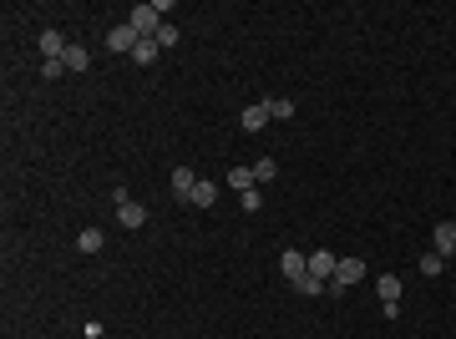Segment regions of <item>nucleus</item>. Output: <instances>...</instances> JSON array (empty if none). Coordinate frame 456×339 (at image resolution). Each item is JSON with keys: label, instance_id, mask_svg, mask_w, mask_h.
Masks as SVG:
<instances>
[{"label": "nucleus", "instance_id": "nucleus-1", "mask_svg": "<svg viewBox=\"0 0 456 339\" xmlns=\"http://www.w3.org/2000/svg\"><path fill=\"white\" fill-rule=\"evenodd\" d=\"M127 26H132V31H137L142 41H152V36H157V31H162L167 21H162V11H157V6H152V0H147V6H132V16H127Z\"/></svg>", "mask_w": 456, "mask_h": 339}, {"label": "nucleus", "instance_id": "nucleus-2", "mask_svg": "<svg viewBox=\"0 0 456 339\" xmlns=\"http://www.w3.org/2000/svg\"><path fill=\"white\" fill-rule=\"evenodd\" d=\"M365 278V258H339L334 263V278H329V294H345Z\"/></svg>", "mask_w": 456, "mask_h": 339}, {"label": "nucleus", "instance_id": "nucleus-3", "mask_svg": "<svg viewBox=\"0 0 456 339\" xmlns=\"http://www.w3.org/2000/svg\"><path fill=\"white\" fill-rule=\"evenodd\" d=\"M137 41H142V36H137V31H132L127 21L106 31V51H117V56H132V51H137Z\"/></svg>", "mask_w": 456, "mask_h": 339}, {"label": "nucleus", "instance_id": "nucleus-4", "mask_svg": "<svg viewBox=\"0 0 456 339\" xmlns=\"http://www.w3.org/2000/svg\"><path fill=\"white\" fill-rule=\"evenodd\" d=\"M279 268H284V278H289V284H299V278L309 273V253H299V248H284V253H279Z\"/></svg>", "mask_w": 456, "mask_h": 339}, {"label": "nucleus", "instance_id": "nucleus-5", "mask_svg": "<svg viewBox=\"0 0 456 339\" xmlns=\"http://www.w3.org/2000/svg\"><path fill=\"white\" fill-rule=\"evenodd\" d=\"M431 248H436L441 258H451V253H456V223H451V218H441L436 228H431Z\"/></svg>", "mask_w": 456, "mask_h": 339}, {"label": "nucleus", "instance_id": "nucleus-6", "mask_svg": "<svg viewBox=\"0 0 456 339\" xmlns=\"http://www.w3.org/2000/svg\"><path fill=\"white\" fill-rule=\"evenodd\" d=\"M117 223H122L127 233H137L142 223H147V208H142V203H117Z\"/></svg>", "mask_w": 456, "mask_h": 339}, {"label": "nucleus", "instance_id": "nucleus-7", "mask_svg": "<svg viewBox=\"0 0 456 339\" xmlns=\"http://www.w3.org/2000/svg\"><path fill=\"white\" fill-rule=\"evenodd\" d=\"M239 122H244V132H264L274 117H269V106H264V101H254V106H244V117H239Z\"/></svg>", "mask_w": 456, "mask_h": 339}, {"label": "nucleus", "instance_id": "nucleus-8", "mask_svg": "<svg viewBox=\"0 0 456 339\" xmlns=\"http://www.w3.org/2000/svg\"><path fill=\"white\" fill-rule=\"evenodd\" d=\"M193 188H198V173H193V167H173V198H193Z\"/></svg>", "mask_w": 456, "mask_h": 339}, {"label": "nucleus", "instance_id": "nucleus-9", "mask_svg": "<svg viewBox=\"0 0 456 339\" xmlns=\"http://www.w3.org/2000/svg\"><path fill=\"white\" fill-rule=\"evenodd\" d=\"M334 263H339V258H334L329 248H314V253H309V273H314V278H334Z\"/></svg>", "mask_w": 456, "mask_h": 339}, {"label": "nucleus", "instance_id": "nucleus-10", "mask_svg": "<svg viewBox=\"0 0 456 339\" xmlns=\"http://www.w3.org/2000/svg\"><path fill=\"white\" fill-rule=\"evenodd\" d=\"M66 46H71V41H66L61 31H46V36H41V51H46V61H61V56H66Z\"/></svg>", "mask_w": 456, "mask_h": 339}, {"label": "nucleus", "instance_id": "nucleus-11", "mask_svg": "<svg viewBox=\"0 0 456 339\" xmlns=\"http://www.w3.org/2000/svg\"><path fill=\"white\" fill-rule=\"evenodd\" d=\"M76 248H81V253H101V248H106V233H101V228H81V233H76Z\"/></svg>", "mask_w": 456, "mask_h": 339}, {"label": "nucleus", "instance_id": "nucleus-12", "mask_svg": "<svg viewBox=\"0 0 456 339\" xmlns=\"http://www.w3.org/2000/svg\"><path fill=\"white\" fill-rule=\"evenodd\" d=\"M61 61H66V71H86V66H91V51L71 41V46H66V56H61Z\"/></svg>", "mask_w": 456, "mask_h": 339}, {"label": "nucleus", "instance_id": "nucleus-13", "mask_svg": "<svg viewBox=\"0 0 456 339\" xmlns=\"http://www.w3.org/2000/svg\"><path fill=\"white\" fill-rule=\"evenodd\" d=\"M375 294H380L385 304H395V299H401V278H395V273H380V278H375Z\"/></svg>", "mask_w": 456, "mask_h": 339}, {"label": "nucleus", "instance_id": "nucleus-14", "mask_svg": "<svg viewBox=\"0 0 456 339\" xmlns=\"http://www.w3.org/2000/svg\"><path fill=\"white\" fill-rule=\"evenodd\" d=\"M188 203H193V208H213V203H218V188H213L208 178H198V188H193V198H188Z\"/></svg>", "mask_w": 456, "mask_h": 339}, {"label": "nucleus", "instance_id": "nucleus-15", "mask_svg": "<svg viewBox=\"0 0 456 339\" xmlns=\"http://www.w3.org/2000/svg\"><path fill=\"white\" fill-rule=\"evenodd\" d=\"M294 289H299V294H309V299H319V294H329V278H314V273H304Z\"/></svg>", "mask_w": 456, "mask_h": 339}, {"label": "nucleus", "instance_id": "nucleus-16", "mask_svg": "<svg viewBox=\"0 0 456 339\" xmlns=\"http://www.w3.org/2000/svg\"><path fill=\"white\" fill-rule=\"evenodd\" d=\"M157 56H162V46H157V41H137V51H132V61H137V66H152Z\"/></svg>", "mask_w": 456, "mask_h": 339}, {"label": "nucleus", "instance_id": "nucleus-17", "mask_svg": "<svg viewBox=\"0 0 456 339\" xmlns=\"http://www.w3.org/2000/svg\"><path fill=\"white\" fill-rule=\"evenodd\" d=\"M264 106H269V117H274V122H289V117H294V101H284V96H269Z\"/></svg>", "mask_w": 456, "mask_h": 339}, {"label": "nucleus", "instance_id": "nucleus-18", "mask_svg": "<svg viewBox=\"0 0 456 339\" xmlns=\"http://www.w3.org/2000/svg\"><path fill=\"white\" fill-rule=\"evenodd\" d=\"M228 188H239V193L259 188V183H254V167H234V173H228Z\"/></svg>", "mask_w": 456, "mask_h": 339}, {"label": "nucleus", "instance_id": "nucleus-19", "mask_svg": "<svg viewBox=\"0 0 456 339\" xmlns=\"http://www.w3.org/2000/svg\"><path fill=\"white\" fill-rule=\"evenodd\" d=\"M269 178H279V162L274 157H259L254 162V183H269Z\"/></svg>", "mask_w": 456, "mask_h": 339}, {"label": "nucleus", "instance_id": "nucleus-20", "mask_svg": "<svg viewBox=\"0 0 456 339\" xmlns=\"http://www.w3.org/2000/svg\"><path fill=\"white\" fill-rule=\"evenodd\" d=\"M441 268H446V258H441L436 248H431V253H421V273H426V278H436Z\"/></svg>", "mask_w": 456, "mask_h": 339}, {"label": "nucleus", "instance_id": "nucleus-21", "mask_svg": "<svg viewBox=\"0 0 456 339\" xmlns=\"http://www.w3.org/2000/svg\"><path fill=\"white\" fill-rule=\"evenodd\" d=\"M152 41H157L162 51H173V46H178V26H173V21H167V26H162V31H157Z\"/></svg>", "mask_w": 456, "mask_h": 339}, {"label": "nucleus", "instance_id": "nucleus-22", "mask_svg": "<svg viewBox=\"0 0 456 339\" xmlns=\"http://www.w3.org/2000/svg\"><path fill=\"white\" fill-rule=\"evenodd\" d=\"M244 198V213H259L264 208V198H259V188H249V193H239Z\"/></svg>", "mask_w": 456, "mask_h": 339}, {"label": "nucleus", "instance_id": "nucleus-23", "mask_svg": "<svg viewBox=\"0 0 456 339\" xmlns=\"http://www.w3.org/2000/svg\"><path fill=\"white\" fill-rule=\"evenodd\" d=\"M61 71H66V61H41V76H46V81H56Z\"/></svg>", "mask_w": 456, "mask_h": 339}]
</instances>
